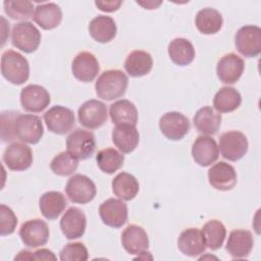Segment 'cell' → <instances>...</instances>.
Returning <instances> with one entry per match:
<instances>
[{"mask_svg":"<svg viewBox=\"0 0 261 261\" xmlns=\"http://www.w3.org/2000/svg\"><path fill=\"white\" fill-rule=\"evenodd\" d=\"M100 66L94 54L88 51L80 52L72 60L71 71L74 77L81 82L89 83L95 80Z\"/></svg>","mask_w":261,"mask_h":261,"instance_id":"e0dca14e","label":"cell"},{"mask_svg":"<svg viewBox=\"0 0 261 261\" xmlns=\"http://www.w3.org/2000/svg\"><path fill=\"white\" fill-rule=\"evenodd\" d=\"M121 3V1H96L95 5L102 11L113 12L120 7Z\"/></svg>","mask_w":261,"mask_h":261,"instance_id":"b9f144b4","label":"cell"},{"mask_svg":"<svg viewBox=\"0 0 261 261\" xmlns=\"http://www.w3.org/2000/svg\"><path fill=\"white\" fill-rule=\"evenodd\" d=\"M44 121L50 132L57 135H65L73 128L75 117L69 108L56 105L44 113Z\"/></svg>","mask_w":261,"mask_h":261,"instance_id":"9c48e42d","label":"cell"},{"mask_svg":"<svg viewBox=\"0 0 261 261\" xmlns=\"http://www.w3.org/2000/svg\"><path fill=\"white\" fill-rule=\"evenodd\" d=\"M59 224L63 236L68 240H74L84 236L87 226V218L80 208L72 206L62 215Z\"/></svg>","mask_w":261,"mask_h":261,"instance_id":"2e32d148","label":"cell"},{"mask_svg":"<svg viewBox=\"0 0 261 261\" xmlns=\"http://www.w3.org/2000/svg\"><path fill=\"white\" fill-rule=\"evenodd\" d=\"M79 165V159L73 157L68 151H63L57 154L50 163V168L53 173L60 176L72 174Z\"/></svg>","mask_w":261,"mask_h":261,"instance_id":"8d00e7d4","label":"cell"},{"mask_svg":"<svg viewBox=\"0 0 261 261\" xmlns=\"http://www.w3.org/2000/svg\"><path fill=\"white\" fill-rule=\"evenodd\" d=\"M77 118L80 123L89 129L101 127L107 120L106 105L99 100H88L79 108Z\"/></svg>","mask_w":261,"mask_h":261,"instance_id":"30bf717a","label":"cell"},{"mask_svg":"<svg viewBox=\"0 0 261 261\" xmlns=\"http://www.w3.org/2000/svg\"><path fill=\"white\" fill-rule=\"evenodd\" d=\"M99 214L104 224L119 228L127 220V206L120 199L109 198L100 205Z\"/></svg>","mask_w":261,"mask_h":261,"instance_id":"5bb4252c","label":"cell"},{"mask_svg":"<svg viewBox=\"0 0 261 261\" xmlns=\"http://www.w3.org/2000/svg\"><path fill=\"white\" fill-rule=\"evenodd\" d=\"M117 28L114 19L107 15H98L94 17L89 24L91 37L99 43H108L116 36Z\"/></svg>","mask_w":261,"mask_h":261,"instance_id":"4316f807","label":"cell"},{"mask_svg":"<svg viewBox=\"0 0 261 261\" xmlns=\"http://www.w3.org/2000/svg\"><path fill=\"white\" fill-rule=\"evenodd\" d=\"M128 85L127 75L119 69L103 71L95 84L96 94L99 98L111 101L124 95Z\"/></svg>","mask_w":261,"mask_h":261,"instance_id":"6da1fadb","label":"cell"},{"mask_svg":"<svg viewBox=\"0 0 261 261\" xmlns=\"http://www.w3.org/2000/svg\"><path fill=\"white\" fill-rule=\"evenodd\" d=\"M254 246L253 234L247 229H233L228 236L226 251L232 258H245L249 256Z\"/></svg>","mask_w":261,"mask_h":261,"instance_id":"7402d4cb","label":"cell"},{"mask_svg":"<svg viewBox=\"0 0 261 261\" xmlns=\"http://www.w3.org/2000/svg\"><path fill=\"white\" fill-rule=\"evenodd\" d=\"M15 136L28 144H37L44 135V126L39 116L33 114H19L15 120Z\"/></svg>","mask_w":261,"mask_h":261,"instance_id":"ba28073f","label":"cell"},{"mask_svg":"<svg viewBox=\"0 0 261 261\" xmlns=\"http://www.w3.org/2000/svg\"><path fill=\"white\" fill-rule=\"evenodd\" d=\"M237 50L245 57H256L261 52V29L257 25H244L234 36Z\"/></svg>","mask_w":261,"mask_h":261,"instance_id":"277c9868","label":"cell"},{"mask_svg":"<svg viewBox=\"0 0 261 261\" xmlns=\"http://www.w3.org/2000/svg\"><path fill=\"white\" fill-rule=\"evenodd\" d=\"M17 224V217L6 205H0V234L2 237L14 232Z\"/></svg>","mask_w":261,"mask_h":261,"instance_id":"60d3db41","label":"cell"},{"mask_svg":"<svg viewBox=\"0 0 261 261\" xmlns=\"http://www.w3.org/2000/svg\"><path fill=\"white\" fill-rule=\"evenodd\" d=\"M177 248L186 256L196 257L206 250V243L202 230L198 228L185 229L177 239Z\"/></svg>","mask_w":261,"mask_h":261,"instance_id":"603a6c76","label":"cell"},{"mask_svg":"<svg viewBox=\"0 0 261 261\" xmlns=\"http://www.w3.org/2000/svg\"><path fill=\"white\" fill-rule=\"evenodd\" d=\"M59 258L61 261H86L89 258V253L84 244L68 243L60 251Z\"/></svg>","mask_w":261,"mask_h":261,"instance_id":"ab89813d","label":"cell"},{"mask_svg":"<svg viewBox=\"0 0 261 261\" xmlns=\"http://www.w3.org/2000/svg\"><path fill=\"white\" fill-rule=\"evenodd\" d=\"M65 193L72 203L87 204L91 202L97 193L94 181L84 174H73L67 180Z\"/></svg>","mask_w":261,"mask_h":261,"instance_id":"5b68a950","label":"cell"},{"mask_svg":"<svg viewBox=\"0 0 261 261\" xmlns=\"http://www.w3.org/2000/svg\"><path fill=\"white\" fill-rule=\"evenodd\" d=\"M49 227L39 218L23 222L19 228L21 242L29 248H37L45 245L49 240Z\"/></svg>","mask_w":261,"mask_h":261,"instance_id":"7c38bea8","label":"cell"},{"mask_svg":"<svg viewBox=\"0 0 261 261\" xmlns=\"http://www.w3.org/2000/svg\"><path fill=\"white\" fill-rule=\"evenodd\" d=\"M245 68L244 60L234 53L223 55L216 66V73L220 82L224 84H234L242 76Z\"/></svg>","mask_w":261,"mask_h":261,"instance_id":"ffe728a7","label":"cell"},{"mask_svg":"<svg viewBox=\"0 0 261 261\" xmlns=\"http://www.w3.org/2000/svg\"><path fill=\"white\" fill-rule=\"evenodd\" d=\"M3 6L5 13L12 19L24 21L34 15V4L28 0H6Z\"/></svg>","mask_w":261,"mask_h":261,"instance_id":"74e56055","label":"cell"},{"mask_svg":"<svg viewBox=\"0 0 261 261\" xmlns=\"http://www.w3.org/2000/svg\"><path fill=\"white\" fill-rule=\"evenodd\" d=\"M109 115L111 121L115 124H133L138 122V110L135 104L126 99L118 100L110 105Z\"/></svg>","mask_w":261,"mask_h":261,"instance_id":"d6a6232c","label":"cell"},{"mask_svg":"<svg viewBox=\"0 0 261 261\" xmlns=\"http://www.w3.org/2000/svg\"><path fill=\"white\" fill-rule=\"evenodd\" d=\"M192 156L197 164L206 167L214 163L219 156L216 141L209 136L198 137L192 146Z\"/></svg>","mask_w":261,"mask_h":261,"instance_id":"d6986e66","label":"cell"},{"mask_svg":"<svg viewBox=\"0 0 261 261\" xmlns=\"http://www.w3.org/2000/svg\"><path fill=\"white\" fill-rule=\"evenodd\" d=\"M96 161L103 172L112 174L123 165L124 156L114 148H105L97 153Z\"/></svg>","mask_w":261,"mask_h":261,"instance_id":"d590c367","label":"cell"},{"mask_svg":"<svg viewBox=\"0 0 261 261\" xmlns=\"http://www.w3.org/2000/svg\"><path fill=\"white\" fill-rule=\"evenodd\" d=\"M33 260H56L54 253L48 249H40L32 254Z\"/></svg>","mask_w":261,"mask_h":261,"instance_id":"7bdbcfd3","label":"cell"},{"mask_svg":"<svg viewBox=\"0 0 261 261\" xmlns=\"http://www.w3.org/2000/svg\"><path fill=\"white\" fill-rule=\"evenodd\" d=\"M138 4H140V5H142V6H144L146 9H155V8H157L160 4H161V2L159 1V2H147V3H145V2H137Z\"/></svg>","mask_w":261,"mask_h":261,"instance_id":"ee69618b","label":"cell"},{"mask_svg":"<svg viewBox=\"0 0 261 261\" xmlns=\"http://www.w3.org/2000/svg\"><path fill=\"white\" fill-rule=\"evenodd\" d=\"M221 120V114L211 106L200 108L193 118L196 129L204 136L215 135L220 127Z\"/></svg>","mask_w":261,"mask_h":261,"instance_id":"d4e9b609","label":"cell"},{"mask_svg":"<svg viewBox=\"0 0 261 261\" xmlns=\"http://www.w3.org/2000/svg\"><path fill=\"white\" fill-rule=\"evenodd\" d=\"M247 137L239 130H228L223 133L219 138L221 156L229 161H238L245 156L248 151Z\"/></svg>","mask_w":261,"mask_h":261,"instance_id":"8992f818","label":"cell"},{"mask_svg":"<svg viewBox=\"0 0 261 261\" xmlns=\"http://www.w3.org/2000/svg\"><path fill=\"white\" fill-rule=\"evenodd\" d=\"M33 18L43 30H53L60 24L62 11L55 3H44L35 8Z\"/></svg>","mask_w":261,"mask_h":261,"instance_id":"484cf974","label":"cell"},{"mask_svg":"<svg viewBox=\"0 0 261 261\" xmlns=\"http://www.w3.org/2000/svg\"><path fill=\"white\" fill-rule=\"evenodd\" d=\"M159 128L167 139L178 141L189 133L190 121L189 118L180 112H166L159 119Z\"/></svg>","mask_w":261,"mask_h":261,"instance_id":"8fae6325","label":"cell"},{"mask_svg":"<svg viewBox=\"0 0 261 261\" xmlns=\"http://www.w3.org/2000/svg\"><path fill=\"white\" fill-rule=\"evenodd\" d=\"M152 67L153 59L151 54L143 50L132 51L124 61V68L126 72L134 77L148 74Z\"/></svg>","mask_w":261,"mask_h":261,"instance_id":"f1b7e54d","label":"cell"},{"mask_svg":"<svg viewBox=\"0 0 261 261\" xmlns=\"http://www.w3.org/2000/svg\"><path fill=\"white\" fill-rule=\"evenodd\" d=\"M3 161L10 170L23 171L33 163V152L25 144L14 142L5 149Z\"/></svg>","mask_w":261,"mask_h":261,"instance_id":"4fadbf2b","label":"cell"},{"mask_svg":"<svg viewBox=\"0 0 261 261\" xmlns=\"http://www.w3.org/2000/svg\"><path fill=\"white\" fill-rule=\"evenodd\" d=\"M139 181L130 173L119 172L112 179V192L122 201L133 200L139 193Z\"/></svg>","mask_w":261,"mask_h":261,"instance_id":"f546056e","label":"cell"},{"mask_svg":"<svg viewBox=\"0 0 261 261\" xmlns=\"http://www.w3.org/2000/svg\"><path fill=\"white\" fill-rule=\"evenodd\" d=\"M168 55L173 63L185 66L193 62L195 48L188 39L175 38L168 45Z\"/></svg>","mask_w":261,"mask_h":261,"instance_id":"836d02e7","label":"cell"},{"mask_svg":"<svg viewBox=\"0 0 261 261\" xmlns=\"http://www.w3.org/2000/svg\"><path fill=\"white\" fill-rule=\"evenodd\" d=\"M67 206V201L62 193L49 191L44 193L39 200V207L42 215L49 219H56Z\"/></svg>","mask_w":261,"mask_h":261,"instance_id":"83f0119b","label":"cell"},{"mask_svg":"<svg viewBox=\"0 0 261 261\" xmlns=\"http://www.w3.org/2000/svg\"><path fill=\"white\" fill-rule=\"evenodd\" d=\"M242 103V96L240 92L233 87H222L214 96L213 106L219 113L232 112L240 107Z\"/></svg>","mask_w":261,"mask_h":261,"instance_id":"1f68e13d","label":"cell"},{"mask_svg":"<svg viewBox=\"0 0 261 261\" xmlns=\"http://www.w3.org/2000/svg\"><path fill=\"white\" fill-rule=\"evenodd\" d=\"M50 102V94L40 85H28L20 91V104L28 112H41Z\"/></svg>","mask_w":261,"mask_h":261,"instance_id":"9a60e30c","label":"cell"},{"mask_svg":"<svg viewBox=\"0 0 261 261\" xmlns=\"http://www.w3.org/2000/svg\"><path fill=\"white\" fill-rule=\"evenodd\" d=\"M67 151L76 159L85 160L90 158L96 150V140L93 133L76 128L66 139Z\"/></svg>","mask_w":261,"mask_h":261,"instance_id":"52a82bcc","label":"cell"},{"mask_svg":"<svg viewBox=\"0 0 261 261\" xmlns=\"http://www.w3.org/2000/svg\"><path fill=\"white\" fill-rule=\"evenodd\" d=\"M140 141V135L136 125L133 124H116L112 129V142L122 153L133 152Z\"/></svg>","mask_w":261,"mask_h":261,"instance_id":"cb8c5ba5","label":"cell"},{"mask_svg":"<svg viewBox=\"0 0 261 261\" xmlns=\"http://www.w3.org/2000/svg\"><path fill=\"white\" fill-rule=\"evenodd\" d=\"M121 245L128 254L141 255L149 248V238L142 226L129 224L121 233Z\"/></svg>","mask_w":261,"mask_h":261,"instance_id":"ac0fdd59","label":"cell"},{"mask_svg":"<svg viewBox=\"0 0 261 261\" xmlns=\"http://www.w3.org/2000/svg\"><path fill=\"white\" fill-rule=\"evenodd\" d=\"M195 23L198 31L204 35H213L220 31L223 24V18L221 13L211 7H206L196 15Z\"/></svg>","mask_w":261,"mask_h":261,"instance_id":"4dcf8cb0","label":"cell"},{"mask_svg":"<svg viewBox=\"0 0 261 261\" xmlns=\"http://www.w3.org/2000/svg\"><path fill=\"white\" fill-rule=\"evenodd\" d=\"M1 73L13 85L24 84L30 76L28 59L14 50H6L1 55Z\"/></svg>","mask_w":261,"mask_h":261,"instance_id":"7a4b0ae2","label":"cell"},{"mask_svg":"<svg viewBox=\"0 0 261 261\" xmlns=\"http://www.w3.org/2000/svg\"><path fill=\"white\" fill-rule=\"evenodd\" d=\"M202 233L205 239L206 247L211 250H218L223 245L226 237V228L221 221L212 219L203 225Z\"/></svg>","mask_w":261,"mask_h":261,"instance_id":"e575fe53","label":"cell"},{"mask_svg":"<svg viewBox=\"0 0 261 261\" xmlns=\"http://www.w3.org/2000/svg\"><path fill=\"white\" fill-rule=\"evenodd\" d=\"M20 113L18 111H3L0 115L1 124V140L2 142H11L16 139L15 136V120Z\"/></svg>","mask_w":261,"mask_h":261,"instance_id":"f35d334b","label":"cell"},{"mask_svg":"<svg viewBox=\"0 0 261 261\" xmlns=\"http://www.w3.org/2000/svg\"><path fill=\"white\" fill-rule=\"evenodd\" d=\"M209 184L218 191H229L237 184V172L232 165L220 161L208 170Z\"/></svg>","mask_w":261,"mask_h":261,"instance_id":"44dd1931","label":"cell"},{"mask_svg":"<svg viewBox=\"0 0 261 261\" xmlns=\"http://www.w3.org/2000/svg\"><path fill=\"white\" fill-rule=\"evenodd\" d=\"M11 42L14 47L24 53L35 52L41 43V33L30 21H20L13 25Z\"/></svg>","mask_w":261,"mask_h":261,"instance_id":"3957f363","label":"cell"}]
</instances>
